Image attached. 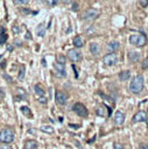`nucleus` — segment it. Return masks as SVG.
<instances>
[{
	"label": "nucleus",
	"mask_w": 148,
	"mask_h": 149,
	"mask_svg": "<svg viewBox=\"0 0 148 149\" xmlns=\"http://www.w3.org/2000/svg\"><path fill=\"white\" fill-rule=\"evenodd\" d=\"M129 90L133 93H140L143 90V76H141V74L135 76L133 78V80L131 81Z\"/></svg>",
	"instance_id": "f257e3e1"
},
{
	"label": "nucleus",
	"mask_w": 148,
	"mask_h": 149,
	"mask_svg": "<svg viewBox=\"0 0 148 149\" xmlns=\"http://www.w3.org/2000/svg\"><path fill=\"white\" fill-rule=\"evenodd\" d=\"M15 139V134L12 129L9 128H3L0 130V142L3 144H8L12 143Z\"/></svg>",
	"instance_id": "f03ea898"
},
{
	"label": "nucleus",
	"mask_w": 148,
	"mask_h": 149,
	"mask_svg": "<svg viewBox=\"0 0 148 149\" xmlns=\"http://www.w3.org/2000/svg\"><path fill=\"white\" fill-rule=\"evenodd\" d=\"M146 37L141 34H133L129 36V43L136 47H143L146 44Z\"/></svg>",
	"instance_id": "7ed1b4c3"
},
{
	"label": "nucleus",
	"mask_w": 148,
	"mask_h": 149,
	"mask_svg": "<svg viewBox=\"0 0 148 149\" xmlns=\"http://www.w3.org/2000/svg\"><path fill=\"white\" fill-rule=\"evenodd\" d=\"M72 109H73V112H76V114H77V115H79V116L86 118V116L89 115L87 108H86L83 104H80V102H76V104L72 106Z\"/></svg>",
	"instance_id": "20e7f679"
},
{
	"label": "nucleus",
	"mask_w": 148,
	"mask_h": 149,
	"mask_svg": "<svg viewBox=\"0 0 148 149\" xmlns=\"http://www.w3.org/2000/svg\"><path fill=\"white\" fill-rule=\"evenodd\" d=\"M68 58L71 61V62H79L82 59V52L77 49V48H73V49H70L66 54Z\"/></svg>",
	"instance_id": "39448f33"
},
{
	"label": "nucleus",
	"mask_w": 148,
	"mask_h": 149,
	"mask_svg": "<svg viewBox=\"0 0 148 149\" xmlns=\"http://www.w3.org/2000/svg\"><path fill=\"white\" fill-rule=\"evenodd\" d=\"M118 62V58H117V55L114 52H111V54H107L106 56L103 57V63L107 66H112V65H115Z\"/></svg>",
	"instance_id": "423d86ee"
},
{
	"label": "nucleus",
	"mask_w": 148,
	"mask_h": 149,
	"mask_svg": "<svg viewBox=\"0 0 148 149\" xmlns=\"http://www.w3.org/2000/svg\"><path fill=\"white\" fill-rule=\"evenodd\" d=\"M98 15H99V10H97L94 8H89L84 12L83 19L84 20H92V19H96Z\"/></svg>",
	"instance_id": "0eeeda50"
},
{
	"label": "nucleus",
	"mask_w": 148,
	"mask_h": 149,
	"mask_svg": "<svg viewBox=\"0 0 148 149\" xmlns=\"http://www.w3.org/2000/svg\"><path fill=\"white\" fill-rule=\"evenodd\" d=\"M55 71H56V76L57 77H61V78L66 77V71H65L64 64H61V63H57L56 62V64H55Z\"/></svg>",
	"instance_id": "6e6552de"
},
{
	"label": "nucleus",
	"mask_w": 148,
	"mask_h": 149,
	"mask_svg": "<svg viewBox=\"0 0 148 149\" xmlns=\"http://www.w3.org/2000/svg\"><path fill=\"white\" fill-rule=\"evenodd\" d=\"M66 100H68V95L64 92H62V91L56 92V102L58 105H64L66 102Z\"/></svg>",
	"instance_id": "1a4fd4ad"
},
{
	"label": "nucleus",
	"mask_w": 148,
	"mask_h": 149,
	"mask_svg": "<svg viewBox=\"0 0 148 149\" xmlns=\"http://www.w3.org/2000/svg\"><path fill=\"white\" fill-rule=\"evenodd\" d=\"M110 108L108 107H106L105 105H101V106H99L97 109H96V112H97V114L99 115V116H108L110 115Z\"/></svg>",
	"instance_id": "9d476101"
},
{
	"label": "nucleus",
	"mask_w": 148,
	"mask_h": 149,
	"mask_svg": "<svg viewBox=\"0 0 148 149\" xmlns=\"http://www.w3.org/2000/svg\"><path fill=\"white\" fill-rule=\"evenodd\" d=\"M124 121H125V114L121 111L115 112V114H114V123L120 126V125L124 123Z\"/></svg>",
	"instance_id": "9b49d317"
},
{
	"label": "nucleus",
	"mask_w": 148,
	"mask_h": 149,
	"mask_svg": "<svg viewBox=\"0 0 148 149\" xmlns=\"http://www.w3.org/2000/svg\"><path fill=\"white\" fill-rule=\"evenodd\" d=\"M146 120H147V116H146V113L143 111L136 112L133 116V122H142V121H146Z\"/></svg>",
	"instance_id": "f8f14e48"
},
{
	"label": "nucleus",
	"mask_w": 148,
	"mask_h": 149,
	"mask_svg": "<svg viewBox=\"0 0 148 149\" xmlns=\"http://www.w3.org/2000/svg\"><path fill=\"white\" fill-rule=\"evenodd\" d=\"M119 47H120L119 42H117V41H112V42H110V43L107 44V50L111 51V52H114V51H117V50L119 49Z\"/></svg>",
	"instance_id": "ddd939ff"
},
{
	"label": "nucleus",
	"mask_w": 148,
	"mask_h": 149,
	"mask_svg": "<svg viewBox=\"0 0 148 149\" xmlns=\"http://www.w3.org/2000/svg\"><path fill=\"white\" fill-rule=\"evenodd\" d=\"M128 58H129L131 62L135 63V62H138L140 59V54L136 52V51H129L128 52Z\"/></svg>",
	"instance_id": "4468645a"
},
{
	"label": "nucleus",
	"mask_w": 148,
	"mask_h": 149,
	"mask_svg": "<svg viewBox=\"0 0 148 149\" xmlns=\"http://www.w3.org/2000/svg\"><path fill=\"white\" fill-rule=\"evenodd\" d=\"M37 148V142L34 140H28L24 142V149H36Z\"/></svg>",
	"instance_id": "2eb2a0df"
},
{
	"label": "nucleus",
	"mask_w": 148,
	"mask_h": 149,
	"mask_svg": "<svg viewBox=\"0 0 148 149\" xmlns=\"http://www.w3.org/2000/svg\"><path fill=\"white\" fill-rule=\"evenodd\" d=\"M129 77H131V71H128V70L121 71V72L119 73V79H120V80H122V81L127 80Z\"/></svg>",
	"instance_id": "dca6fc26"
},
{
	"label": "nucleus",
	"mask_w": 148,
	"mask_h": 149,
	"mask_svg": "<svg viewBox=\"0 0 148 149\" xmlns=\"http://www.w3.org/2000/svg\"><path fill=\"white\" fill-rule=\"evenodd\" d=\"M45 26L43 24V23H41L38 27H37V29H36V34H37V36H40V37H42V36H44V34H45Z\"/></svg>",
	"instance_id": "f3484780"
},
{
	"label": "nucleus",
	"mask_w": 148,
	"mask_h": 149,
	"mask_svg": "<svg viewBox=\"0 0 148 149\" xmlns=\"http://www.w3.org/2000/svg\"><path fill=\"white\" fill-rule=\"evenodd\" d=\"M73 45H75L77 49L83 47V41H82V37H80V36H76V37L73 38Z\"/></svg>",
	"instance_id": "a211bd4d"
},
{
	"label": "nucleus",
	"mask_w": 148,
	"mask_h": 149,
	"mask_svg": "<svg viewBox=\"0 0 148 149\" xmlns=\"http://www.w3.org/2000/svg\"><path fill=\"white\" fill-rule=\"evenodd\" d=\"M90 51H91L93 55H97L98 51H99L98 44H97V43H91V44H90Z\"/></svg>",
	"instance_id": "6ab92c4d"
},
{
	"label": "nucleus",
	"mask_w": 148,
	"mask_h": 149,
	"mask_svg": "<svg viewBox=\"0 0 148 149\" xmlns=\"http://www.w3.org/2000/svg\"><path fill=\"white\" fill-rule=\"evenodd\" d=\"M34 90H35V93H36L37 95H40V97H43V95H44V90H43L40 85H35V86H34Z\"/></svg>",
	"instance_id": "aec40b11"
},
{
	"label": "nucleus",
	"mask_w": 148,
	"mask_h": 149,
	"mask_svg": "<svg viewBox=\"0 0 148 149\" xmlns=\"http://www.w3.org/2000/svg\"><path fill=\"white\" fill-rule=\"evenodd\" d=\"M56 62H57V63H61V64H65L66 57H65L64 55H58V56L56 57Z\"/></svg>",
	"instance_id": "412c9836"
},
{
	"label": "nucleus",
	"mask_w": 148,
	"mask_h": 149,
	"mask_svg": "<svg viewBox=\"0 0 148 149\" xmlns=\"http://www.w3.org/2000/svg\"><path fill=\"white\" fill-rule=\"evenodd\" d=\"M24 72H26V69H24V66L22 65V66H20V70H19V79L20 80H22L23 78H24Z\"/></svg>",
	"instance_id": "4be33fe9"
},
{
	"label": "nucleus",
	"mask_w": 148,
	"mask_h": 149,
	"mask_svg": "<svg viewBox=\"0 0 148 149\" xmlns=\"http://www.w3.org/2000/svg\"><path fill=\"white\" fill-rule=\"evenodd\" d=\"M41 130H43V132H45V133H52V127H50V126H42L41 127Z\"/></svg>",
	"instance_id": "5701e85b"
},
{
	"label": "nucleus",
	"mask_w": 148,
	"mask_h": 149,
	"mask_svg": "<svg viewBox=\"0 0 148 149\" xmlns=\"http://www.w3.org/2000/svg\"><path fill=\"white\" fill-rule=\"evenodd\" d=\"M141 68H142V69H148V57H146V58L142 61Z\"/></svg>",
	"instance_id": "b1692460"
},
{
	"label": "nucleus",
	"mask_w": 148,
	"mask_h": 149,
	"mask_svg": "<svg viewBox=\"0 0 148 149\" xmlns=\"http://www.w3.org/2000/svg\"><path fill=\"white\" fill-rule=\"evenodd\" d=\"M16 91H17V94H19L21 98H26V92H24V90H22V88L19 87Z\"/></svg>",
	"instance_id": "393cba45"
},
{
	"label": "nucleus",
	"mask_w": 148,
	"mask_h": 149,
	"mask_svg": "<svg viewBox=\"0 0 148 149\" xmlns=\"http://www.w3.org/2000/svg\"><path fill=\"white\" fill-rule=\"evenodd\" d=\"M113 149H124V146L119 142H114L113 143Z\"/></svg>",
	"instance_id": "a878e982"
},
{
	"label": "nucleus",
	"mask_w": 148,
	"mask_h": 149,
	"mask_svg": "<svg viewBox=\"0 0 148 149\" xmlns=\"http://www.w3.org/2000/svg\"><path fill=\"white\" fill-rule=\"evenodd\" d=\"M14 2L16 5H26V3L29 2V0H14Z\"/></svg>",
	"instance_id": "bb28decb"
},
{
	"label": "nucleus",
	"mask_w": 148,
	"mask_h": 149,
	"mask_svg": "<svg viewBox=\"0 0 148 149\" xmlns=\"http://www.w3.org/2000/svg\"><path fill=\"white\" fill-rule=\"evenodd\" d=\"M45 2H47L49 6H55V5L58 2V0H45Z\"/></svg>",
	"instance_id": "cd10ccee"
},
{
	"label": "nucleus",
	"mask_w": 148,
	"mask_h": 149,
	"mask_svg": "<svg viewBox=\"0 0 148 149\" xmlns=\"http://www.w3.org/2000/svg\"><path fill=\"white\" fill-rule=\"evenodd\" d=\"M21 111H22L24 114H29V112H30V109H29L28 107H26V106H22V107H21Z\"/></svg>",
	"instance_id": "c85d7f7f"
},
{
	"label": "nucleus",
	"mask_w": 148,
	"mask_h": 149,
	"mask_svg": "<svg viewBox=\"0 0 148 149\" xmlns=\"http://www.w3.org/2000/svg\"><path fill=\"white\" fill-rule=\"evenodd\" d=\"M6 40H7V35L6 34H1L0 35V43H3Z\"/></svg>",
	"instance_id": "c756f323"
},
{
	"label": "nucleus",
	"mask_w": 148,
	"mask_h": 149,
	"mask_svg": "<svg viewBox=\"0 0 148 149\" xmlns=\"http://www.w3.org/2000/svg\"><path fill=\"white\" fill-rule=\"evenodd\" d=\"M139 2H140V5L142 7H147L148 6V0H139Z\"/></svg>",
	"instance_id": "7c9ffc66"
},
{
	"label": "nucleus",
	"mask_w": 148,
	"mask_h": 149,
	"mask_svg": "<svg viewBox=\"0 0 148 149\" xmlns=\"http://www.w3.org/2000/svg\"><path fill=\"white\" fill-rule=\"evenodd\" d=\"M13 33H14V34H19V33H20V28H19L17 26H14V27H13Z\"/></svg>",
	"instance_id": "2f4dec72"
},
{
	"label": "nucleus",
	"mask_w": 148,
	"mask_h": 149,
	"mask_svg": "<svg viewBox=\"0 0 148 149\" xmlns=\"http://www.w3.org/2000/svg\"><path fill=\"white\" fill-rule=\"evenodd\" d=\"M0 149H12V147H9L7 144H3V146H0Z\"/></svg>",
	"instance_id": "473e14b6"
},
{
	"label": "nucleus",
	"mask_w": 148,
	"mask_h": 149,
	"mask_svg": "<svg viewBox=\"0 0 148 149\" xmlns=\"http://www.w3.org/2000/svg\"><path fill=\"white\" fill-rule=\"evenodd\" d=\"M38 100H40V102H41V104H45V102H47V99H45V98H43V97H41Z\"/></svg>",
	"instance_id": "72a5a7b5"
},
{
	"label": "nucleus",
	"mask_w": 148,
	"mask_h": 149,
	"mask_svg": "<svg viewBox=\"0 0 148 149\" xmlns=\"http://www.w3.org/2000/svg\"><path fill=\"white\" fill-rule=\"evenodd\" d=\"M5 97V93H3V88H0V99H2Z\"/></svg>",
	"instance_id": "f704fd0d"
},
{
	"label": "nucleus",
	"mask_w": 148,
	"mask_h": 149,
	"mask_svg": "<svg viewBox=\"0 0 148 149\" xmlns=\"http://www.w3.org/2000/svg\"><path fill=\"white\" fill-rule=\"evenodd\" d=\"M26 38H28V40H30V38H31V35H30V33H29V31H27V34H26Z\"/></svg>",
	"instance_id": "c9c22d12"
},
{
	"label": "nucleus",
	"mask_w": 148,
	"mask_h": 149,
	"mask_svg": "<svg viewBox=\"0 0 148 149\" xmlns=\"http://www.w3.org/2000/svg\"><path fill=\"white\" fill-rule=\"evenodd\" d=\"M140 148H141V149H148V147H146V146H143V144H141Z\"/></svg>",
	"instance_id": "e433bc0d"
},
{
	"label": "nucleus",
	"mask_w": 148,
	"mask_h": 149,
	"mask_svg": "<svg viewBox=\"0 0 148 149\" xmlns=\"http://www.w3.org/2000/svg\"><path fill=\"white\" fill-rule=\"evenodd\" d=\"M63 2H64V3H68V2H69V0H63Z\"/></svg>",
	"instance_id": "4c0bfd02"
},
{
	"label": "nucleus",
	"mask_w": 148,
	"mask_h": 149,
	"mask_svg": "<svg viewBox=\"0 0 148 149\" xmlns=\"http://www.w3.org/2000/svg\"><path fill=\"white\" fill-rule=\"evenodd\" d=\"M146 122H147V127H148V119H147V120H146Z\"/></svg>",
	"instance_id": "58836bf2"
},
{
	"label": "nucleus",
	"mask_w": 148,
	"mask_h": 149,
	"mask_svg": "<svg viewBox=\"0 0 148 149\" xmlns=\"http://www.w3.org/2000/svg\"><path fill=\"white\" fill-rule=\"evenodd\" d=\"M147 113H148V108H147Z\"/></svg>",
	"instance_id": "ea45409f"
}]
</instances>
